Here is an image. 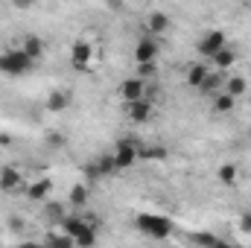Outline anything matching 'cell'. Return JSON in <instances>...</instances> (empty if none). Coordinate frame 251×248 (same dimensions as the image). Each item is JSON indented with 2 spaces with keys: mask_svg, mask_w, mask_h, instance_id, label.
Listing matches in <instances>:
<instances>
[{
  "mask_svg": "<svg viewBox=\"0 0 251 248\" xmlns=\"http://www.w3.org/2000/svg\"><path fill=\"white\" fill-rule=\"evenodd\" d=\"M234 105H237V97H231L228 91L213 94V111H216V114H231Z\"/></svg>",
  "mask_w": 251,
  "mask_h": 248,
  "instance_id": "obj_19",
  "label": "cell"
},
{
  "mask_svg": "<svg viewBox=\"0 0 251 248\" xmlns=\"http://www.w3.org/2000/svg\"><path fill=\"white\" fill-rule=\"evenodd\" d=\"M134 225H137V231H143L149 240H170V234H173V222H170L167 216H158V213H140V216L134 219Z\"/></svg>",
  "mask_w": 251,
  "mask_h": 248,
  "instance_id": "obj_1",
  "label": "cell"
},
{
  "mask_svg": "<svg viewBox=\"0 0 251 248\" xmlns=\"http://www.w3.org/2000/svg\"><path fill=\"white\" fill-rule=\"evenodd\" d=\"M70 67L73 70H88L94 67V44L88 38H76L70 47Z\"/></svg>",
  "mask_w": 251,
  "mask_h": 248,
  "instance_id": "obj_3",
  "label": "cell"
},
{
  "mask_svg": "<svg viewBox=\"0 0 251 248\" xmlns=\"http://www.w3.org/2000/svg\"><path fill=\"white\" fill-rule=\"evenodd\" d=\"M170 26H173V21H170L167 12H149V15H146V32H149V35L161 38L164 32H170Z\"/></svg>",
  "mask_w": 251,
  "mask_h": 248,
  "instance_id": "obj_9",
  "label": "cell"
},
{
  "mask_svg": "<svg viewBox=\"0 0 251 248\" xmlns=\"http://www.w3.org/2000/svg\"><path fill=\"white\" fill-rule=\"evenodd\" d=\"M222 88H225V73H222V70H216V67H213V70L204 76V82L199 85V91H201V94H207V97L219 94Z\"/></svg>",
  "mask_w": 251,
  "mask_h": 248,
  "instance_id": "obj_12",
  "label": "cell"
},
{
  "mask_svg": "<svg viewBox=\"0 0 251 248\" xmlns=\"http://www.w3.org/2000/svg\"><path fill=\"white\" fill-rule=\"evenodd\" d=\"M228 44V38H225V32L222 29H207L201 38H199V56L201 59H210L216 50H222Z\"/></svg>",
  "mask_w": 251,
  "mask_h": 248,
  "instance_id": "obj_8",
  "label": "cell"
},
{
  "mask_svg": "<svg viewBox=\"0 0 251 248\" xmlns=\"http://www.w3.org/2000/svg\"><path fill=\"white\" fill-rule=\"evenodd\" d=\"M111 173H117L114 155H100V158H97V164H94V170H91V175H97V178H108Z\"/></svg>",
  "mask_w": 251,
  "mask_h": 248,
  "instance_id": "obj_18",
  "label": "cell"
},
{
  "mask_svg": "<svg viewBox=\"0 0 251 248\" xmlns=\"http://www.w3.org/2000/svg\"><path fill=\"white\" fill-rule=\"evenodd\" d=\"M207 73H210V67H207L204 62H193L187 67V73H184V82H187L190 88H199V85L204 82V76H207Z\"/></svg>",
  "mask_w": 251,
  "mask_h": 248,
  "instance_id": "obj_15",
  "label": "cell"
},
{
  "mask_svg": "<svg viewBox=\"0 0 251 248\" xmlns=\"http://www.w3.org/2000/svg\"><path fill=\"white\" fill-rule=\"evenodd\" d=\"M15 3H18V6H32L35 0H15Z\"/></svg>",
  "mask_w": 251,
  "mask_h": 248,
  "instance_id": "obj_27",
  "label": "cell"
},
{
  "mask_svg": "<svg viewBox=\"0 0 251 248\" xmlns=\"http://www.w3.org/2000/svg\"><path fill=\"white\" fill-rule=\"evenodd\" d=\"M216 178H219V184H225V187H237L240 184V167L237 164H222L216 170Z\"/></svg>",
  "mask_w": 251,
  "mask_h": 248,
  "instance_id": "obj_16",
  "label": "cell"
},
{
  "mask_svg": "<svg viewBox=\"0 0 251 248\" xmlns=\"http://www.w3.org/2000/svg\"><path fill=\"white\" fill-rule=\"evenodd\" d=\"M158 53H161V38H155L149 32L137 38V44H134V62L137 64L158 62Z\"/></svg>",
  "mask_w": 251,
  "mask_h": 248,
  "instance_id": "obj_4",
  "label": "cell"
},
{
  "mask_svg": "<svg viewBox=\"0 0 251 248\" xmlns=\"http://www.w3.org/2000/svg\"><path fill=\"white\" fill-rule=\"evenodd\" d=\"M140 158L143 161H164L167 158V149L164 146H143L140 149Z\"/></svg>",
  "mask_w": 251,
  "mask_h": 248,
  "instance_id": "obj_24",
  "label": "cell"
},
{
  "mask_svg": "<svg viewBox=\"0 0 251 248\" xmlns=\"http://www.w3.org/2000/svg\"><path fill=\"white\" fill-rule=\"evenodd\" d=\"M32 64L35 62L21 47H9V50L0 53V73H6V76H24Z\"/></svg>",
  "mask_w": 251,
  "mask_h": 248,
  "instance_id": "obj_2",
  "label": "cell"
},
{
  "mask_svg": "<svg viewBox=\"0 0 251 248\" xmlns=\"http://www.w3.org/2000/svg\"><path fill=\"white\" fill-rule=\"evenodd\" d=\"M44 213H47V219H50L53 225H59V222L64 219V210H62V204H56V201H50V198L44 201Z\"/></svg>",
  "mask_w": 251,
  "mask_h": 248,
  "instance_id": "obj_23",
  "label": "cell"
},
{
  "mask_svg": "<svg viewBox=\"0 0 251 248\" xmlns=\"http://www.w3.org/2000/svg\"><path fill=\"white\" fill-rule=\"evenodd\" d=\"M67 105H70V94L67 91H53L47 97V111H53V114H62Z\"/></svg>",
  "mask_w": 251,
  "mask_h": 248,
  "instance_id": "obj_20",
  "label": "cell"
},
{
  "mask_svg": "<svg viewBox=\"0 0 251 248\" xmlns=\"http://www.w3.org/2000/svg\"><path fill=\"white\" fill-rule=\"evenodd\" d=\"M152 114H155V102L149 99V94L140 97V99H134V102H126V117H128L131 123H137V125L149 123Z\"/></svg>",
  "mask_w": 251,
  "mask_h": 248,
  "instance_id": "obj_6",
  "label": "cell"
},
{
  "mask_svg": "<svg viewBox=\"0 0 251 248\" xmlns=\"http://www.w3.org/2000/svg\"><path fill=\"white\" fill-rule=\"evenodd\" d=\"M18 187H24V175L18 167H0V190L3 193H15Z\"/></svg>",
  "mask_w": 251,
  "mask_h": 248,
  "instance_id": "obj_10",
  "label": "cell"
},
{
  "mask_svg": "<svg viewBox=\"0 0 251 248\" xmlns=\"http://www.w3.org/2000/svg\"><path fill=\"white\" fill-rule=\"evenodd\" d=\"M190 243H196V246H219V237H213V234H193Z\"/></svg>",
  "mask_w": 251,
  "mask_h": 248,
  "instance_id": "obj_25",
  "label": "cell"
},
{
  "mask_svg": "<svg viewBox=\"0 0 251 248\" xmlns=\"http://www.w3.org/2000/svg\"><path fill=\"white\" fill-rule=\"evenodd\" d=\"M50 193H53L50 178H32V184L26 187V196H29L32 201H47V198H50Z\"/></svg>",
  "mask_w": 251,
  "mask_h": 248,
  "instance_id": "obj_13",
  "label": "cell"
},
{
  "mask_svg": "<svg viewBox=\"0 0 251 248\" xmlns=\"http://www.w3.org/2000/svg\"><path fill=\"white\" fill-rule=\"evenodd\" d=\"M88 198H91L88 184H73V187H70V193H67V201H70L73 207H85V204H88Z\"/></svg>",
  "mask_w": 251,
  "mask_h": 248,
  "instance_id": "obj_21",
  "label": "cell"
},
{
  "mask_svg": "<svg viewBox=\"0 0 251 248\" xmlns=\"http://www.w3.org/2000/svg\"><path fill=\"white\" fill-rule=\"evenodd\" d=\"M222 91H228L231 97L240 99V97L249 94V79H246V76H225V88H222Z\"/></svg>",
  "mask_w": 251,
  "mask_h": 248,
  "instance_id": "obj_17",
  "label": "cell"
},
{
  "mask_svg": "<svg viewBox=\"0 0 251 248\" xmlns=\"http://www.w3.org/2000/svg\"><path fill=\"white\" fill-rule=\"evenodd\" d=\"M111 155H114L117 170H128V167H134V164L140 161V146H137L134 140H120Z\"/></svg>",
  "mask_w": 251,
  "mask_h": 248,
  "instance_id": "obj_5",
  "label": "cell"
},
{
  "mask_svg": "<svg viewBox=\"0 0 251 248\" xmlns=\"http://www.w3.org/2000/svg\"><path fill=\"white\" fill-rule=\"evenodd\" d=\"M246 97H249V108H251V91H249V94H246Z\"/></svg>",
  "mask_w": 251,
  "mask_h": 248,
  "instance_id": "obj_28",
  "label": "cell"
},
{
  "mask_svg": "<svg viewBox=\"0 0 251 248\" xmlns=\"http://www.w3.org/2000/svg\"><path fill=\"white\" fill-rule=\"evenodd\" d=\"M44 243H47V246H73V237H70V234H67V231H50V234H47V237H44Z\"/></svg>",
  "mask_w": 251,
  "mask_h": 248,
  "instance_id": "obj_22",
  "label": "cell"
},
{
  "mask_svg": "<svg viewBox=\"0 0 251 248\" xmlns=\"http://www.w3.org/2000/svg\"><path fill=\"white\" fill-rule=\"evenodd\" d=\"M117 94H120V99H123V102H134V99H140V97H146V94H149V82H146L143 76H128V79L120 82Z\"/></svg>",
  "mask_w": 251,
  "mask_h": 248,
  "instance_id": "obj_7",
  "label": "cell"
},
{
  "mask_svg": "<svg viewBox=\"0 0 251 248\" xmlns=\"http://www.w3.org/2000/svg\"><path fill=\"white\" fill-rule=\"evenodd\" d=\"M21 50H24L32 62H41V56H44V41H41L38 35H24V38H21Z\"/></svg>",
  "mask_w": 251,
  "mask_h": 248,
  "instance_id": "obj_14",
  "label": "cell"
},
{
  "mask_svg": "<svg viewBox=\"0 0 251 248\" xmlns=\"http://www.w3.org/2000/svg\"><path fill=\"white\" fill-rule=\"evenodd\" d=\"M207 62L213 64L216 70H222V73H225V70H231V67L237 64V50L225 44V47H222V50H216V53H213V56H210Z\"/></svg>",
  "mask_w": 251,
  "mask_h": 248,
  "instance_id": "obj_11",
  "label": "cell"
},
{
  "mask_svg": "<svg viewBox=\"0 0 251 248\" xmlns=\"http://www.w3.org/2000/svg\"><path fill=\"white\" fill-rule=\"evenodd\" d=\"M240 228H243L246 234H251V213H243V216H240Z\"/></svg>",
  "mask_w": 251,
  "mask_h": 248,
  "instance_id": "obj_26",
  "label": "cell"
}]
</instances>
